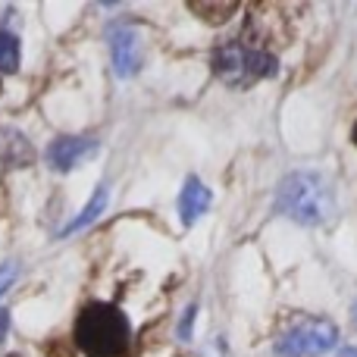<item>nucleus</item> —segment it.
Here are the masks:
<instances>
[{"instance_id": "obj_1", "label": "nucleus", "mask_w": 357, "mask_h": 357, "mask_svg": "<svg viewBox=\"0 0 357 357\" xmlns=\"http://www.w3.org/2000/svg\"><path fill=\"white\" fill-rule=\"evenodd\" d=\"M210 66L220 75V82L232 88H251L260 79H273L279 73V56L273 50L270 25L264 22L260 6H254L238 38L216 44L210 54Z\"/></svg>"}, {"instance_id": "obj_2", "label": "nucleus", "mask_w": 357, "mask_h": 357, "mask_svg": "<svg viewBox=\"0 0 357 357\" xmlns=\"http://www.w3.org/2000/svg\"><path fill=\"white\" fill-rule=\"evenodd\" d=\"M276 210L301 226H323L335 213V195L320 173H291L276 188Z\"/></svg>"}, {"instance_id": "obj_3", "label": "nucleus", "mask_w": 357, "mask_h": 357, "mask_svg": "<svg viewBox=\"0 0 357 357\" xmlns=\"http://www.w3.org/2000/svg\"><path fill=\"white\" fill-rule=\"evenodd\" d=\"M129 342V320L113 304H88L75 320V345L85 357H126Z\"/></svg>"}, {"instance_id": "obj_4", "label": "nucleus", "mask_w": 357, "mask_h": 357, "mask_svg": "<svg viewBox=\"0 0 357 357\" xmlns=\"http://www.w3.org/2000/svg\"><path fill=\"white\" fill-rule=\"evenodd\" d=\"M339 333L329 320H298L279 335L276 354L279 357H307V354H326L335 348Z\"/></svg>"}, {"instance_id": "obj_5", "label": "nucleus", "mask_w": 357, "mask_h": 357, "mask_svg": "<svg viewBox=\"0 0 357 357\" xmlns=\"http://www.w3.org/2000/svg\"><path fill=\"white\" fill-rule=\"evenodd\" d=\"M110 56H113V69L123 79H129V75H135L142 69V44H138V35L126 22H116L110 29Z\"/></svg>"}, {"instance_id": "obj_6", "label": "nucleus", "mask_w": 357, "mask_h": 357, "mask_svg": "<svg viewBox=\"0 0 357 357\" xmlns=\"http://www.w3.org/2000/svg\"><path fill=\"white\" fill-rule=\"evenodd\" d=\"M94 151L91 138H79V135H63L50 144L47 151V163L56 169V173H69L73 167H79L88 154Z\"/></svg>"}, {"instance_id": "obj_7", "label": "nucleus", "mask_w": 357, "mask_h": 357, "mask_svg": "<svg viewBox=\"0 0 357 357\" xmlns=\"http://www.w3.org/2000/svg\"><path fill=\"white\" fill-rule=\"evenodd\" d=\"M210 201H213V195H210V188L201 182L197 176H188L182 185V195H178V216H182L185 226H191V222H197L204 213H207Z\"/></svg>"}, {"instance_id": "obj_8", "label": "nucleus", "mask_w": 357, "mask_h": 357, "mask_svg": "<svg viewBox=\"0 0 357 357\" xmlns=\"http://www.w3.org/2000/svg\"><path fill=\"white\" fill-rule=\"evenodd\" d=\"M0 157L6 163H31V144L16 129H0Z\"/></svg>"}, {"instance_id": "obj_9", "label": "nucleus", "mask_w": 357, "mask_h": 357, "mask_svg": "<svg viewBox=\"0 0 357 357\" xmlns=\"http://www.w3.org/2000/svg\"><path fill=\"white\" fill-rule=\"evenodd\" d=\"M107 195H110V191H107V185H98V191H94V195H91V201H88V207L82 210V213L75 216V220L69 222L66 229H63V235L82 232V229H85V226H91V222L98 220L100 213H104V207H107Z\"/></svg>"}, {"instance_id": "obj_10", "label": "nucleus", "mask_w": 357, "mask_h": 357, "mask_svg": "<svg viewBox=\"0 0 357 357\" xmlns=\"http://www.w3.org/2000/svg\"><path fill=\"white\" fill-rule=\"evenodd\" d=\"M188 10L195 13V16H201L204 22L210 25H222L229 22V16H235V10H238V3H232V0H226V3H188Z\"/></svg>"}, {"instance_id": "obj_11", "label": "nucleus", "mask_w": 357, "mask_h": 357, "mask_svg": "<svg viewBox=\"0 0 357 357\" xmlns=\"http://www.w3.org/2000/svg\"><path fill=\"white\" fill-rule=\"evenodd\" d=\"M19 66V38L0 29V73H16Z\"/></svg>"}, {"instance_id": "obj_12", "label": "nucleus", "mask_w": 357, "mask_h": 357, "mask_svg": "<svg viewBox=\"0 0 357 357\" xmlns=\"http://www.w3.org/2000/svg\"><path fill=\"white\" fill-rule=\"evenodd\" d=\"M195 314H197V307H188L185 310V317H182V323H178V339L182 342L191 339V323H195Z\"/></svg>"}, {"instance_id": "obj_13", "label": "nucleus", "mask_w": 357, "mask_h": 357, "mask_svg": "<svg viewBox=\"0 0 357 357\" xmlns=\"http://www.w3.org/2000/svg\"><path fill=\"white\" fill-rule=\"evenodd\" d=\"M13 273H16V266H13V264L0 270V295H3V291H6V285L13 282Z\"/></svg>"}, {"instance_id": "obj_14", "label": "nucleus", "mask_w": 357, "mask_h": 357, "mask_svg": "<svg viewBox=\"0 0 357 357\" xmlns=\"http://www.w3.org/2000/svg\"><path fill=\"white\" fill-rule=\"evenodd\" d=\"M6 329H10V314H6V310H0V342L6 339Z\"/></svg>"}, {"instance_id": "obj_15", "label": "nucleus", "mask_w": 357, "mask_h": 357, "mask_svg": "<svg viewBox=\"0 0 357 357\" xmlns=\"http://www.w3.org/2000/svg\"><path fill=\"white\" fill-rule=\"evenodd\" d=\"M339 357H357V351H354V348H342Z\"/></svg>"}, {"instance_id": "obj_16", "label": "nucleus", "mask_w": 357, "mask_h": 357, "mask_svg": "<svg viewBox=\"0 0 357 357\" xmlns=\"http://www.w3.org/2000/svg\"><path fill=\"white\" fill-rule=\"evenodd\" d=\"M351 142L357 144V123H354V129H351Z\"/></svg>"}, {"instance_id": "obj_17", "label": "nucleus", "mask_w": 357, "mask_h": 357, "mask_svg": "<svg viewBox=\"0 0 357 357\" xmlns=\"http://www.w3.org/2000/svg\"><path fill=\"white\" fill-rule=\"evenodd\" d=\"M351 317H354V323H357V304H354V310H351Z\"/></svg>"}]
</instances>
